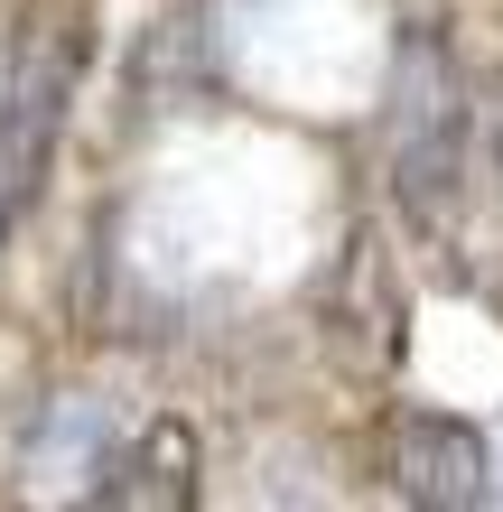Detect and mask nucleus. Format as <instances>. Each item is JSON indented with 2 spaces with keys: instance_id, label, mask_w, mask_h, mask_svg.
<instances>
[{
  "instance_id": "nucleus-3",
  "label": "nucleus",
  "mask_w": 503,
  "mask_h": 512,
  "mask_svg": "<svg viewBox=\"0 0 503 512\" xmlns=\"http://www.w3.org/2000/svg\"><path fill=\"white\" fill-rule=\"evenodd\" d=\"M373 466H382V494H401V503H420V512H476L494 494L485 429L457 419V410H420V401H401L392 419H382Z\"/></svg>"
},
{
  "instance_id": "nucleus-4",
  "label": "nucleus",
  "mask_w": 503,
  "mask_h": 512,
  "mask_svg": "<svg viewBox=\"0 0 503 512\" xmlns=\"http://www.w3.org/2000/svg\"><path fill=\"white\" fill-rule=\"evenodd\" d=\"M196 494H205V447L177 410H150L122 438H103L94 475H84V503L103 512H187Z\"/></svg>"
},
{
  "instance_id": "nucleus-5",
  "label": "nucleus",
  "mask_w": 503,
  "mask_h": 512,
  "mask_svg": "<svg viewBox=\"0 0 503 512\" xmlns=\"http://www.w3.org/2000/svg\"><path fill=\"white\" fill-rule=\"evenodd\" d=\"M10 224H19V205H10V187H0V243H10Z\"/></svg>"
},
{
  "instance_id": "nucleus-1",
  "label": "nucleus",
  "mask_w": 503,
  "mask_h": 512,
  "mask_svg": "<svg viewBox=\"0 0 503 512\" xmlns=\"http://www.w3.org/2000/svg\"><path fill=\"white\" fill-rule=\"evenodd\" d=\"M382 177L410 233L448 243L466 177H476V112H466V75L438 28H410L392 56V103H382Z\"/></svg>"
},
{
  "instance_id": "nucleus-2",
  "label": "nucleus",
  "mask_w": 503,
  "mask_h": 512,
  "mask_svg": "<svg viewBox=\"0 0 503 512\" xmlns=\"http://www.w3.org/2000/svg\"><path fill=\"white\" fill-rule=\"evenodd\" d=\"M84 56H94V28H84L75 0H38L0 47V187H10V205L38 196L56 140H66Z\"/></svg>"
}]
</instances>
